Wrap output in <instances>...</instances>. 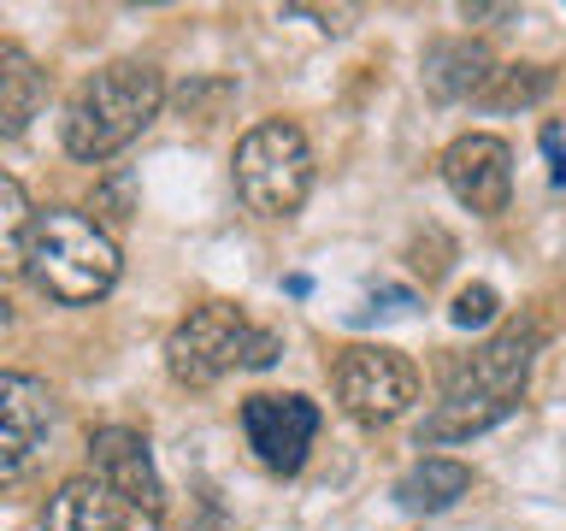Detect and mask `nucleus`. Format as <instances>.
<instances>
[{"label":"nucleus","instance_id":"nucleus-1","mask_svg":"<svg viewBox=\"0 0 566 531\" xmlns=\"http://www.w3.org/2000/svg\"><path fill=\"white\" fill-rule=\"evenodd\" d=\"M166 106V77L142 60H113L83 77L65 101V148L77 159H113Z\"/></svg>","mask_w":566,"mask_h":531},{"label":"nucleus","instance_id":"nucleus-2","mask_svg":"<svg viewBox=\"0 0 566 531\" xmlns=\"http://www.w3.org/2000/svg\"><path fill=\"white\" fill-rule=\"evenodd\" d=\"M24 272L42 295L65 301V308H83V301H101L118 283V248L95 219H83L71 207H48L30 219Z\"/></svg>","mask_w":566,"mask_h":531},{"label":"nucleus","instance_id":"nucleus-3","mask_svg":"<svg viewBox=\"0 0 566 531\" xmlns=\"http://www.w3.org/2000/svg\"><path fill=\"white\" fill-rule=\"evenodd\" d=\"M283 354V343L272 331H254L242 308L230 301H207L195 308L189 319H177V331L166 336V366L177 384L189 389H207L219 384L230 366H272Z\"/></svg>","mask_w":566,"mask_h":531},{"label":"nucleus","instance_id":"nucleus-4","mask_svg":"<svg viewBox=\"0 0 566 531\" xmlns=\"http://www.w3.org/2000/svg\"><path fill=\"white\" fill-rule=\"evenodd\" d=\"M237 195L260 219H290L313 189V148L290 118H260L237 142Z\"/></svg>","mask_w":566,"mask_h":531},{"label":"nucleus","instance_id":"nucleus-5","mask_svg":"<svg viewBox=\"0 0 566 531\" xmlns=\"http://www.w3.org/2000/svg\"><path fill=\"white\" fill-rule=\"evenodd\" d=\"M419 396V372L407 354L384 348V343H360L336 361V402L348 407V419L360 425H389L401 419Z\"/></svg>","mask_w":566,"mask_h":531},{"label":"nucleus","instance_id":"nucleus-6","mask_svg":"<svg viewBox=\"0 0 566 531\" xmlns=\"http://www.w3.org/2000/svg\"><path fill=\"white\" fill-rule=\"evenodd\" d=\"M53 431V396L30 372H0V490H12L18 478L42 460Z\"/></svg>","mask_w":566,"mask_h":531},{"label":"nucleus","instance_id":"nucleus-7","mask_svg":"<svg viewBox=\"0 0 566 531\" xmlns=\"http://www.w3.org/2000/svg\"><path fill=\"white\" fill-rule=\"evenodd\" d=\"M242 431H248V449L265 472H301L307 467V449L318 437V407L307 396H248L242 402Z\"/></svg>","mask_w":566,"mask_h":531},{"label":"nucleus","instance_id":"nucleus-8","mask_svg":"<svg viewBox=\"0 0 566 531\" xmlns=\"http://www.w3.org/2000/svg\"><path fill=\"white\" fill-rule=\"evenodd\" d=\"M537 343H543V331L531 325V319L502 325L484 348H472L467 361L449 372V396H467V402H520Z\"/></svg>","mask_w":566,"mask_h":531},{"label":"nucleus","instance_id":"nucleus-9","mask_svg":"<svg viewBox=\"0 0 566 531\" xmlns=\"http://www.w3.org/2000/svg\"><path fill=\"white\" fill-rule=\"evenodd\" d=\"M88 460H95V478L124 508H142L148 520L166 513V485H159V467H154L142 431H130V425H101V431L88 437Z\"/></svg>","mask_w":566,"mask_h":531},{"label":"nucleus","instance_id":"nucleus-10","mask_svg":"<svg viewBox=\"0 0 566 531\" xmlns=\"http://www.w3.org/2000/svg\"><path fill=\"white\" fill-rule=\"evenodd\" d=\"M442 184L454 189L460 207L490 219V212H502L513 201V148L502 136H460L442 154Z\"/></svg>","mask_w":566,"mask_h":531},{"label":"nucleus","instance_id":"nucleus-11","mask_svg":"<svg viewBox=\"0 0 566 531\" xmlns=\"http://www.w3.org/2000/svg\"><path fill=\"white\" fill-rule=\"evenodd\" d=\"M48 531H130V508L101 478H65L48 496Z\"/></svg>","mask_w":566,"mask_h":531},{"label":"nucleus","instance_id":"nucleus-12","mask_svg":"<svg viewBox=\"0 0 566 531\" xmlns=\"http://www.w3.org/2000/svg\"><path fill=\"white\" fill-rule=\"evenodd\" d=\"M495 60L478 42H431L424 48V88L437 101H467V95H484Z\"/></svg>","mask_w":566,"mask_h":531},{"label":"nucleus","instance_id":"nucleus-13","mask_svg":"<svg viewBox=\"0 0 566 531\" xmlns=\"http://www.w3.org/2000/svg\"><path fill=\"white\" fill-rule=\"evenodd\" d=\"M467 490H472V467H467V460L424 455V460H413V467L401 472L396 502H401L407 513H442V508H454Z\"/></svg>","mask_w":566,"mask_h":531},{"label":"nucleus","instance_id":"nucleus-14","mask_svg":"<svg viewBox=\"0 0 566 531\" xmlns=\"http://www.w3.org/2000/svg\"><path fill=\"white\" fill-rule=\"evenodd\" d=\"M42 65L30 60L18 42H0V136H24L30 118L42 113Z\"/></svg>","mask_w":566,"mask_h":531},{"label":"nucleus","instance_id":"nucleus-15","mask_svg":"<svg viewBox=\"0 0 566 531\" xmlns=\"http://www.w3.org/2000/svg\"><path fill=\"white\" fill-rule=\"evenodd\" d=\"M513 414V402H467V396H442L437 414L419 425V442H460V437H478L490 425H502Z\"/></svg>","mask_w":566,"mask_h":531},{"label":"nucleus","instance_id":"nucleus-16","mask_svg":"<svg viewBox=\"0 0 566 531\" xmlns=\"http://www.w3.org/2000/svg\"><path fill=\"white\" fill-rule=\"evenodd\" d=\"M30 195L0 171V272H24V237H30Z\"/></svg>","mask_w":566,"mask_h":531},{"label":"nucleus","instance_id":"nucleus-17","mask_svg":"<svg viewBox=\"0 0 566 531\" xmlns=\"http://www.w3.org/2000/svg\"><path fill=\"white\" fill-rule=\"evenodd\" d=\"M548 71L543 65H495L490 83H484V106H495V113H507V106H531L548 95Z\"/></svg>","mask_w":566,"mask_h":531},{"label":"nucleus","instance_id":"nucleus-18","mask_svg":"<svg viewBox=\"0 0 566 531\" xmlns=\"http://www.w3.org/2000/svg\"><path fill=\"white\" fill-rule=\"evenodd\" d=\"M495 308H502V295H495L490 283H467V290L454 295L449 319H454L460 331H472V325H490V319H495Z\"/></svg>","mask_w":566,"mask_h":531},{"label":"nucleus","instance_id":"nucleus-19","mask_svg":"<svg viewBox=\"0 0 566 531\" xmlns=\"http://www.w3.org/2000/svg\"><path fill=\"white\" fill-rule=\"evenodd\" d=\"M290 12H301V18H318V30H348V7H290Z\"/></svg>","mask_w":566,"mask_h":531},{"label":"nucleus","instance_id":"nucleus-20","mask_svg":"<svg viewBox=\"0 0 566 531\" xmlns=\"http://www.w3.org/2000/svg\"><path fill=\"white\" fill-rule=\"evenodd\" d=\"M467 18H513V7H460Z\"/></svg>","mask_w":566,"mask_h":531},{"label":"nucleus","instance_id":"nucleus-21","mask_svg":"<svg viewBox=\"0 0 566 531\" xmlns=\"http://www.w3.org/2000/svg\"><path fill=\"white\" fill-rule=\"evenodd\" d=\"M195 531H230V525L219 520V513H207V520H201V525H195Z\"/></svg>","mask_w":566,"mask_h":531},{"label":"nucleus","instance_id":"nucleus-22","mask_svg":"<svg viewBox=\"0 0 566 531\" xmlns=\"http://www.w3.org/2000/svg\"><path fill=\"white\" fill-rule=\"evenodd\" d=\"M12 325V308H7V295H0V331H7Z\"/></svg>","mask_w":566,"mask_h":531}]
</instances>
